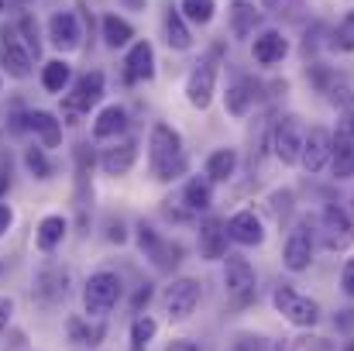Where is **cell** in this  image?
<instances>
[{"label": "cell", "instance_id": "cell-1", "mask_svg": "<svg viewBox=\"0 0 354 351\" xmlns=\"http://www.w3.org/2000/svg\"><path fill=\"white\" fill-rule=\"evenodd\" d=\"M148 165H151V176L158 183H172V179L186 176L189 159H186V148H183V138H179L176 127H169L162 120L151 127V134H148Z\"/></svg>", "mask_w": 354, "mask_h": 351}, {"label": "cell", "instance_id": "cell-2", "mask_svg": "<svg viewBox=\"0 0 354 351\" xmlns=\"http://www.w3.org/2000/svg\"><path fill=\"white\" fill-rule=\"evenodd\" d=\"M272 303H275V310H279L289 324H296V327H313V324L320 321V303L310 300V296H303V293H296L292 286H279V289L272 293Z\"/></svg>", "mask_w": 354, "mask_h": 351}, {"label": "cell", "instance_id": "cell-3", "mask_svg": "<svg viewBox=\"0 0 354 351\" xmlns=\"http://www.w3.org/2000/svg\"><path fill=\"white\" fill-rule=\"evenodd\" d=\"M224 262H227V265H224V289H227L231 303L248 307V303L254 300V293H258V276H254L251 262L241 258V255H227Z\"/></svg>", "mask_w": 354, "mask_h": 351}, {"label": "cell", "instance_id": "cell-4", "mask_svg": "<svg viewBox=\"0 0 354 351\" xmlns=\"http://www.w3.org/2000/svg\"><path fill=\"white\" fill-rule=\"evenodd\" d=\"M120 300V279L114 272H97L90 276L86 289H83V307L90 317H107Z\"/></svg>", "mask_w": 354, "mask_h": 351}, {"label": "cell", "instance_id": "cell-5", "mask_svg": "<svg viewBox=\"0 0 354 351\" xmlns=\"http://www.w3.org/2000/svg\"><path fill=\"white\" fill-rule=\"evenodd\" d=\"M303 145H306V127L299 124V117H282L272 131V148L279 155L282 165H299L303 162Z\"/></svg>", "mask_w": 354, "mask_h": 351}, {"label": "cell", "instance_id": "cell-6", "mask_svg": "<svg viewBox=\"0 0 354 351\" xmlns=\"http://www.w3.org/2000/svg\"><path fill=\"white\" fill-rule=\"evenodd\" d=\"M138 244H141L145 258H151L155 269H162V272H172L183 262V244L162 237L158 231H151L148 224H138Z\"/></svg>", "mask_w": 354, "mask_h": 351}, {"label": "cell", "instance_id": "cell-7", "mask_svg": "<svg viewBox=\"0 0 354 351\" xmlns=\"http://www.w3.org/2000/svg\"><path fill=\"white\" fill-rule=\"evenodd\" d=\"M214 90H217V62L207 55V59H200V62L189 69V76H186V100H189L196 111H207L210 100H214Z\"/></svg>", "mask_w": 354, "mask_h": 351}, {"label": "cell", "instance_id": "cell-8", "mask_svg": "<svg viewBox=\"0 0 354 351\" xmlns=\"http://www.w3.org/2000/svg\"><path fill=\"white\" fill-rule=\"evenodd\" d=\"M196 307H200V282L196 279L183 276V279H176L165 289V314H169V321H176V324L189 321Z\"/></svg>", "mask_w": 354, "mask_h": 351}, {"label": "cell", "instance_id": "cell-9", "mask_svg": "<svg viewBox=\"0 0 354 351\" xmlns=\"http://www.w3.org/2000/svg\"><path fill=\"white\" fill-rule=\"evenodd\" d=\"M320 237H324V248H330V251H344V248H351L354 244L351 217H348L341 207L327 204L324 214H320Z\"/></svg>", "mask_w": 354, "mask_h": 351}, {"label": "cell", "instance_id": "cell-10", "mask_svg": "<svg viewBox=\"0 0 354 351\" xmlns=\"http://www.w3.org/2000/svg\"><path fill=\"white\" fill-rule=\"evenodd\" d=\"M282 262L289 272H306L310 262H313V231L310 224H296L289 237H286V248H282Z\"/></svg>", "mask_w": 354, "mask_h": 351}, {"label": "cell", "instance_id": "cell-11", "mask_svg": "<svg viewBox=\"0 0 354 351\" xmlns=\"http://www.w3.org/2000/svg\"><path fill=\"white\" fill-rule=\"evenodd\" d=\"M100 97H104V73H100V69H93V73H86V76L76 83V90L66 97V117L73 120L76 114L90 111Z\"/></svg>", "mask_w": 354, "mask_h": 351}, {"label": "cell", "instance_id": "cell-12", "mask_svg": "<svg viewBox=\"0 0 354 351\" xmlns=\"http://www.w3.org/2000/svg\"><path fill=\"white\" fill-rule=\"evenodd\" d=\"M334 155V134L327 127H310L306 131V145H303V169L306 172H320Z\"/></svg>", "mask_w": 354, "mask_h": 351}, {"label": "cell", "instance_id": "cell-13", "mask_svg": "<svg viewBox=\"0 0 354 351\" xmlns=\"http://www.w3.org/2000/svg\"><path fill=\"white\" fill-rule=\"evenodd\" d=\"M0 66L14 80H24L31 73V48H24L14 31H3V38H0Z\"/></svg>", "mask_w": 354, "mask_h": 351}, {"label": "cell", "instance_id": "cell-14", "mask_svg": "<svg viewBox=\"0 0 354 351\" xmlns=\"http://www.w3.org/2000/svg\"><path fill=\"white\" fill-rule=\"evenodd\" d=\"M48 42L59 52H76L80 48V21L69 10H59L48 17Z\"/></svg>", "mask_w": 354, "mask_h": 351}, {"label": "cell", "instance_id": "cell-15", "mask_svg": "<svg viewBox=\"0 0 354 351\" xmlns=\"http://www.w3.org/2000/svg\"><path fill=\"white\" fill-rule=\"evenodd\" d=\"M155 76V52L148 42H134L127 59H124V80L127 83H141V80H151Z\"/></svg>", "mask_w": 354, "mask_h": 351}, {"label": "cell", "instance_id": "cell-16", "mask_svg": "<svg viewBox=\"0 0 354 351\" xmlns=\"http://www.w3.org/2000/svg\"><path fill=\"white\" fill-rule=\"evenodd\" d=\"M227 234L237 244H261L265 241V228H261L254 210H237L234 217L227 221Z\"/></svg>", "mask_w": 354, "mask_h": 351}, {"label": "cell", "instance_id": "cell-17", "mask_svg": "<svg viewBox=\"0 0 354 351\" xmlns=\"http://www.w3.org/2000/svg\"><path fill=\"white\" fill-rule=\"evenodd\" d=\"M254 97H258V83L248 80V76H241V80H234V83L227 87V93H224V107H227V114L231 117H244L248 111H251Z\"/></svg>", "mask_w": 354, "mask_h": 351}, {"label": "cell", "instance_id": "cell-18", "mask_svg": "<svg viewBox=\"0 0 354 351\" xmlns=\"http://www.w3.org/2000/svg\"><path fill=\"white\" fill-rule=\"evenodd\" d=\"M251 52H254V59H258L261 66H275V62H282V59H286L289 42H286V35H282V31H261V35L254 38Z\"/></svg>", "mask_w": 354, "mask_h": 351}, {"label": "cell", "instance_id": "cell-19", "mask_svg": "<svg viewBox=\"0 0 354 351\" xmlns=\"http://www.w3.org/2000/svg\"><path fill=\"white\" fill-rule=\"evenodd\" d=\"M227 228L221 221H207L200 228V255L207 262H217V258H227Z\"/></svg>", "mask_w": 354, "mask_h": 351}, {"label": "cell", "instance_id": "cell-20", "mask_svg": "<svg viewBox=\"0 0 354 351\" xmlns=\"http://www.w3.org/2000/svg\"><path fill=\"white\" fill-rule=\"evenodd\" d=\"M165 42H169V48H176V52L193 48V35H189V24H186V17H183L179 7H169V10H165Z\"/></svg>", "mask_w": 354, "mask_h": 351}, {"label": "cell", "instance_id": "cell-21", "mask_svg": "<svg viewBox=\"0 0 354 351\" xmlns=\"http://www.w3.org/2000/svg\"><path fill=\"white\" fill-rule=\"evenodd\" d=\"M134 159H138V145H134V141H124L118 148H107V152H104L100 169H104L107 176H124V172H131Z\"/></svg>", "mask_w": 354, "mask_h": 351}, {"label": "cell", "instance_id": "cell-22", "mask_svg": "<svg viewBox=\"0 0 354 351\" xmlns=\"http://www.w3.org/2000/svg\"><path fill=\"white\" fill-rule=\"evenodd\" d=\"M258 21H261V10H258L254 3H248V0H234V3H231V35H234V38L254 35Z\"/></svg>", "mask_w": 354, "mask_h": 351}, {"label": "cell", "instance_id": "cell-23", "mask_svg": "<svg viewBox=\"0 0 354 351\" xmlns=\"http://www.w3.org/2000/svg\"><path fill=\"white\" fill-rule=\"evenodd\" d=\"M24 127H31V131L45 141V148H55V145L62 141V124L48 114V111H31V114L24 117Z\"/></svg>", "mask_w": 354, "mask_h": 351}, {"label": "cell", "instance_id": "cell-24", "mask_svg": "<svg viewBox=\"0 0 354 351\" xmlns=\"http://www.w3.org/2000/svg\"><path fill=\"white\" fill-rule=\"evenodd\" d=\"M66 282H69V276H66L62 269H45V272H38V279H35V293H38V300L55 303V300L66 296Z\"/></svg>", "mask_w": 354, "mask_h": 351}, {"label": "cell", "instance_id": "cell-25", "mask_svg": "<svg viewBox=\"0 0 354 351\" xmlns=\"http://www.w3.org/2000/svg\"><path fill=\"white\" fill-rule=\"evenodd\" d=\"M334 179H351L354 176V138H334V155H330Z\"/></svg>", "mask_w": 354, "mask_h": 351}, {"label": "cell", "instance_id": "cell-26", "mask_svg": "<svg viewBox=\"0 0 354 351\" xmlns=\"http://www.w3.org/2000/svg\"><path fill=\"white\" fill-rule=\"evenodd\" d=\"M237 169V152L234 148H217L210 159H207V179L210 183H224L231 179Z\"/></svg>", "mask_w": 354, "mask_h": 351}, {"label": "cell", "instance_id": "cell-27", "mask_svg": "<svg viewBox=\"0 0 354 351\" xmlns=\"http://www.w3.org/2000/svg\"><path fill=\"white\" fill-rule=\"evenodd\" d=\"M183 204L189 207V210H210V204H214V193H210V179H189L186 183V193H183Z\"/></svg>", "mask_w": 354, "mask_h": 351}, {"label": "cell", "instance_id": "cell-28", "mask_svg": "<svg viewBox=\"0 0 354 351\" xmlns=\"http://www.w3.org/2000/svg\"><path fill=\"white\" fill-rule=\"evenodd\" d=\"M127 127V114H124V107H104L100 117H97V124H93V134L97 138H114Z\"/></svg>", "mask_w": 354, "mask_h": 351}, {"label": "cell", "instance_id": "cell-29", "mask_svg": "<svg viewBox=\"0 0 354 351\" xmlns=\"http://www.w3.org/2000/svg\"><path fill=\"white\" fill-rule=\"evenodd\" d=\"M131 38H134V28H131L124 17H118V14H107V17H104V42H107L111 48L127 45Z\"/></svg>", "mask_w": 354, "mask_h": 351}, {"label": "cell", "instance_id": "cell-30", "mask_svg": "<svg viewBox=\"0 0 354 351\" xmlns=\"http://www.w3.org/2000/svg\"><path fill=\"white\" fill-rule=\"evenodd\" d=\"M66 83H69V66H66L62 59L45 62V69H41V87H45L48 93H62Z\"/></svg>", "mask_w": 354, "mask_h": 351}, {"label": "cell", "instance_id": "cell-31", "mask_svg": "<svg viewBox=\"0 0 354 351\" xmlns=\"http://www.w3.org/2000/svg\"><path fill=\"white\" fill-rule=\"evenodd\" d=\"M62 234H66V221H62V217H55V214L45 217V221L38 224V248H41V251H52V248L62 241Z\"/></svg>", "mask_w": 354, "mask_h": 351}, {"label": "cell", "instance_id": "cell-32", "mask_svg": "<svg viewBox=\"0 0 354 351\" xmlns=\"http://www.w3.org/2000/svg\"><path fill=\"white\" fill-rule=\"evenodd\" d=\"M107 334V327L104 324H83L80 317H73L69 321V338L76 341V345H100V338Z\"/></svg>", "mask_w": 354, "mask_h": 351}, {"label": "cell", "instance_id": "cell-33", "mask_svg": "<svg viewBox=\"0 0 354 351\" xmlns=\"http://www.w3.org/2000/svg\"><path fill=\"white\" fill-rule=\"evenodd\" d=\"M179 10L193 24H210L214 21V10H217V0H183Z\"/></svg>", "mask_w": 354, "mask_h": 351}, {"label": "cell", "instance_id": "cell-34", "mask_svg": "<svg viewBox=\"0 0 354 351\" xmlns=\"http://www.w3.org/2000/svg\"><path fill=\"white\" fill-rule=\"evenodd\" d=\"M155 331H158V324L145 314V317H134V324H131V351H145L148 348V341L155 338Z\"/></svg>", "mask_w": 354, "mask_h": 351}, {"label": "cell", "instance_id": "cell-35", "mask_svg": "<svg viewBox=\"0 0 354 351\" xmlns=\"http://www.w3.org/2000/svg\"><path fill=\"white\" fill-rule=\"evenodd\" d=\"M330 45H334L337 52H354V10H348V14L337 21V28H334V35H330Z\"/></svg>", "mask_w": 354, "mask_h": 351}, {"label": "cell", "instance_id": "cell-36", "mask_svg": "<svg viewBox=\"0 0 354 351\" xmlns=\"http://www.w3.org/2000/svg\"><path fill=\"white\" fill-rule=\"evenodd\" d=\"M24 165L31 169L35 179H48V176H52V165H48V159H45L41 148H28V152H24Z\"/></svg>", "mask_w": 354, "mask_h": 351}, {"label": "cell", "instance_id": "cell-37", "mask_svg": "<svg viewBox=\"0 0 354 351\" xmlns=\"http://www.w3.org/2000/svg\"><path fill=\"white\" fill-rule=\"evenodd\" d=\"M231 351H275V345H268V341L258 338V334H237Z\"/></svg>", "mask_w": 354, "mask_h": 351}, {"label": "cell", "instance_id": "cell-38", "mask_svg": "<svg viewBox=\"0 0 354 351\" xmlns=\"http://www.w3.org/2000/svg\"><path fill=\"white\" fill-rule=\"evenodd\" d=\"M341 289H344V296L354 300V258H348L344 269H341Z\"/></svg>", "mask_w": 354, "mask_h": 351}, {"label": "cell", "instance_id": "cell-39", "mask_svg": "<svg viewBox=\"0 0 354 351\" xmlns=\"http://www.w3.org/2000/svg\"><path fill=\"white\" fill-rule=\"evenodd\" d=\"M21 31L28 35V48L38 55V28H35V21L31 17H21Z\"/></svg>", "mask_w": 354, "mask_h": 351}, {"label": "cell", "instance_id": "cell-40", "mask_svg": "<svg viewBox=\"0 0 354 351\" xmlns=\"http://www.w3.org/2000/svg\"><path fill=\"white\" fill-rule=\"evenodd\" d=\"M296 351H330V348H327L320 338H303V341L296 345Z\"/></svg>", "mask_w": 354, "mask_h": 351}, {"label": "cell", "instance_id": "cell-41", "mask_svg": "<svg viewBox=\"0 0 354 351\" xmlns=\"http://www.w3.org/2000/svg\"><path fill=\"white\" fill-rule=\"evenodd\" d=\"M10 314H14V303H10L7 296H0V331L7 327V321H10Z\"/></svg>", "mask_w": 354, "mask_h": 351}, {"label": "cell", "instance_id": "cell-42", "mask_svg": "<svg viewBox=\"0 0 354 351\" xmlns=\"http://www.w3.org/2000/svg\"><path fill=\"white\" fill-rule=\"evenodd\" d=\"M148 300H151V286L145 282V286L138 289V296H134V310H141V303H148Z\"/></svg>", "mask_w": 354, "mask_h": 351}, {"label": "cell", "instance_id": "cell-43", "mask_svg": "<svg viewBox=\"0 0 354 351\" xmlns=\"http://www.w3.org/2000/svg\"><path fill=\"white\" fill-rule=\"evenodd\" d=\"M10 221H14V214H10V207H0V237H3V231L10 228Z\"/></svg>", "mask_w": 354, "mask_h": 351}, {"label": "cell", "instance_id": "cell-44", "mask_svg": "<svg viewBox=\"0 0 354 351\" xmlns=\"http://www.w3.org/2000/svg\"><path fill=\"white\" fill-rule=\"evenodd\" d=\"M165 351H200V348H196L193 341H172V345H169Z\"/></svg>", "mask_w": 354, "mask_h": 351}, {"label": "cell", "instance_id": "cell-45", "mask_svg": "<svg viewBox=\"0 0 354 351\" xmlns=\"http://www.w3.org/2000/svg\"><path fill=\"white\" fill-rule=\"evenodd\" d=\"M127 10H145V0H120Z\"/></svg>", "mask_w": 354, "mask_h": 351}, {"label": "cell", "instance_id": "cell-46", "mask_svg": "<svg viewBox=\"0 0 354 351\" xmlns=\"http://www.w3.org/2000/svg\"><path fill=\"white\" fill-rule=\"evenodd\" d=\"M258 3H261V10H275L282 0H258Z\"/></svg>", "mask_w": 354, "mask_h": 351}, {"label": "cell", "instance_id": "cell-47", "mask_svg": "<svg viewBox=\"0 0 354 351\" xmlns=\"http://www.w3.org/2000/svg\"><path fill=\"white\" fill-rule=\"evenodd\" d=\"M348 351H354V345H348Z\"/></svg>", "mask_w": 354, "mask_h": 351}, {"label": "cell", "instance_id": "cell-48", "mask_svg": "<svg viewBox=\"0 0 354 351\" xmlns=\"http://www.w3.org/2000/svg\"><path fill=\"white\" fill-rule=\"evenodd\" d=\"M0 10H3V0H0Z\"/></svg>", "mask_w": 354, "mask_h": 351}, {"label": "cell", "instance_id": "cell-49", "mask_svg": "<svg viewBox=\"0 0 354 351\" xmlns=\"http://www.w3.org/2000/svg\"><path fill=\"white\" fill-rule=\"evenodd\" d=\"M275 351H282V348H279V345H275Z\"/></svg>", "mask_w": 354, "mask_h": 351}]
</instances>
